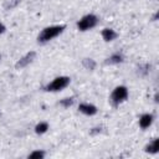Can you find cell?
<instances>
[{
  "instance_id": "6",
  "label": "cell",
  "mask_w": 159,
  "mask_h": 159,
  "mask_svg": "<svg viewBox=\"0 0 159 159\" xmlns=\"http://www.w3.org/2000/svg\"><path fill=\"white\" fill-rule=\"evenodd\" d=\"M78 111L86 116H93L97 113V108L93 106V104H89V103H81L78 106Z\"/></svg>"
},
{
  "instance_id": "14",
  "label": "cell",
  "mask_w": 159,
  "mask_h": 159,
  "mask_svg": "<svg viewBox=\"0 0 159 159\" xmlns=\"http://www.w3.org/2000/svg\"><path fill=\"white\" fill-rule=\"evenodd\" d=\"M73 102H75V99L71 97V98H63L61 102H60V106H62V107H65V108H68V107H71L72 104H73Z\"/></svg>"
},
{
  "instance_id": "16",
  "label": "cell",
  "mask_w": 159,
  "mask_h": 159,
  "mask_svg": "<svg viewBox=\"0 0 159 159\" xmlns=\"http://www.w3.org/2000/svg\"><path fill=\"white\" fill-rule=\"evenodd\" d=\"M4 31H5V26H4L2 24H0V35H1Z\"/></svg>"
},
{
  "instance_id": "1",
  "label": "cell",
  "mask_w": 159,
  "mask_h": 159,
  "mask_svg": "<svg viewBox=\"0 0 159 159\" xmlns=\"http://www.w3.org/2000/svg\"><path fill=\"white\" fill-rule=\"evenodd\" d=\"M65 27H66L65 25H55V26L45 27V29L40 32V35H39V37H37L39 42L45 43V42L51 41L52 39L57 37V36H58V35L65 30Z\"/></svg>"
},
{
  "instance_id": "2",
  "label": "cell",
  "mask_w": 159,
  "mask_h": 159,
  "mask_svg": "<svg viewBox=\"0 0 159 159\" xmlns=\"http://www.w3.org/2000/svg\"><path fill=\"white\" fill-rule=\"evenodd\" d=\"M68 84H70V77L60 76V77H56L51 83H48L45 87V89L48 92H58V91H62L63 88H66Z\"/></svg>"
},
{
  "instance_id": "11",
  "label": "cell",
  "mask_w": 159,
  "mask_h": 159,
  "mask_svg": "<svg viewBox=\"0 0 159 159\" xmlns=\"http://www.w3.org/2000/svg\"><path fill=\"white\" fill-rule=\"evenodd\" d=\"M158 149H159V147H158V139H154L150 144H148L145 147V152H149V153H157Z\"/></svg>"
},
{
  "instance_id": "4",
  "label": "cell",
  "mask_w": 159,
  "mask_h": 159,
  "mask_svg": "<svg viewBox=\"0 0 159 159\" xmlns=\"http://www.w3.org/2000/svg\"><path fill=\"white\" fill-rule=\"evenodd\" d=\"M127 98H128V89L124 86L116 87L111 94V102L113 103V106H118L119 103L124 102Z\"/></svg>"
},
{
  "instance_id": "13",
  "label": "cell",
  "mask_w": 159,
  "mask_h": 159,
  "mask_svg": "<svg viewBox=\"0 0 159 159\" xmlns=\"http://www.w3.org/2000/svg\"><path fill=\"white\" fill-rule=\"evenodd\" d=\"M43 157H45V152H42V150H35L31 154H29V158H31V159H42Z\"/></svg>"
},
{
  "instance_id": "7",
  "label": "cell",
  "mask_w": 159,
  "mask_h": 159,
  "mask_svg": "<svg viewBox=\"0 0 159 159\" xmlns=\"http://www.w3.org/2000/svg\"><path fill=\"white\" fill-rule=\"evenodd\" d=\"M153 119H154L153 114H149V113L143 114V116L139 118V125H140V128H143V129L148 128V127L153 123Z\"/></svg>"
},
{
  "instance_id": "10",
  "label": "cell",
  "mask_w": 159,
  "mask_h": 159,
  "mask_svg": "<svg viewBox=\"0 0 159 159\" xmlns=\"http://www.w3.org/2000/svg\"><path fill=\"white\" fill-rule=\"evenodd\" d=\"M47 129H48V124H47L46 122H40V123L35 127V132H36L37 134H43Z\"/></svg>"
},
{
  "instance_id": "8",
  "label": "cell",
  "mask_w": 159,
  "mask_h": 159,
  "mask_svg": "<svg viewBox=\"0 0 159 159\" xmlns=\"http://www.w3.org/2000/svg\"><path fill=\"white\" fill-rule=\"evenodd\" d=\"M118 36V34L113 30V29H103L102 30V37L104 41H113L116 37Z\"/></svg>"
},
{
  "instance_id": "9",
  "label": "cell",
  "mask_w": 159,
  "mask_h": 159,
  "mask_svg": "<svg viewBox=\"0 0 159 159\" xmlns=\"http://www.w3.org/2000/svg\"><path fill=\"white\" fill-rule=\"evenodd\" d=\"M123 62V55L117 52V53H113L112 56H109L106 61V63H109V65H114V63H120Z\"/></svg>"
},
{
  "instance_id": "5",
  "label": "cell",
  "mask_w": 159,
  "mask_h": 159,
  "mask_svg": "<svg viewBox=\"0 0 159 159\" xmlns=\"http://www.w3.org/2000/svg\"><path fill=\"white\" fill-rule=\"evenodd\" d=\"M35 57H36V52H35V51H31V52L26 53L22 58H20V60L17 61V63L15 65V67H16V68H24V67H26L29 63H31V62L35 60Z\"/></svg>"
},
{
  "instance_id": "15",
  "label": "cell",
  "mask_w": 159,
  "mask_h": 159,
  "mask_svg": "<svg viewBox=\"0 0 159 159\" xmlns=\"http://www.w3.org/2000/svg\"><path fill=\"white\" fill-rule=\"evenodd\" d=\"M19 2H20V0H7L6 4H5V7H6V9H12V7H15Z\"/></svg>"
},
{
  "instance_id": "12",
  "label": "cell",
  "mask_w": 159,
  "mask_h": 159,
  "mask_svg": "<svg viewBox=\"0 0 159 159\" xmlns=\"http://www.w3.org/2000/svg\"><path fill=\"white\" fill-rule=\"evenodd\" d=\"M82 63H83V66H84L87 70H93V68L96 67V62H94L92 58H84V60L82 61Z\"/></svg>"
},
{
  "instance_id": "3",
  "label": "cell",
  "mask_w": 159,
  "mask_h": 159,
  "mask_svg": "<svg viewBox=\"0 0 159 159\" xmlns=\"http://www.w3.org/2000/svg\"><path fill=\"white\" fill-rule=\"evenodd\" d=\"M98 22V17L93 14H88L84 15L78 22H77V27L80 31H87L89 29H93Z\"/></svg>"
}]
</instances>
